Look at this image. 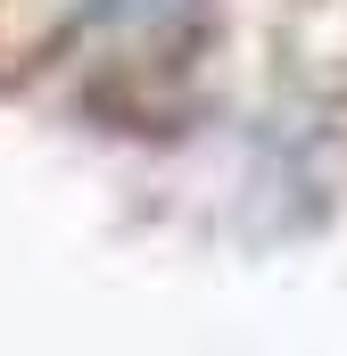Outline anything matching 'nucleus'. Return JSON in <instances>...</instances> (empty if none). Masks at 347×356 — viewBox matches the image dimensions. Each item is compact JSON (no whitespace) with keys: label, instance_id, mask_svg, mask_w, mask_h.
Listing matches in <instances>:
<instances>
[{"label":"nucleus","instance_id":"f257e3e1","mask_svg":"<svg viewBox=\"0 0 347 356\" xmlns=\"http://www.w3.org/2000/svg\"><path fill=\"white\" fill-rule=\"evenodd\" d=\"M75 17L99 25V33H133V42H149V33L190 25V17H198V0H75Z\"/></svg>","mask_w":347,"mask_h":356}]
</instances>
